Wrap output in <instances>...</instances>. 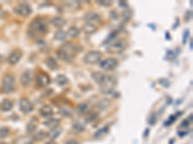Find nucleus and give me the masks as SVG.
<instances>
[{
  "label": "nucleus",
  "instance_id": "nucleus-1",
  "mask_svg": "<svg viewBox=\"0 0 193 144\" xmlns=\"http://www.w3.org/2000/svg\"><path fill=\"white\" fill-rule=\"evenodd\" d=\"M48 30V21L44 17H37L30 22L27 35L31 40H40Z\"/></svg>",
  "mask_w": 193,
  "mask_h": 144
},
{
  "label": "nucleus",
  "instance_id": "nucleus-2",
  "mask_svg": "<svg viewBox=\"0 0 193 144\" xmlns=\"http://www.w3.org/2000/svg\"><path fill=\"white\" fill-rule=\"evenodd\" d=\"M16 88V84L14 75L10 73L6 74L2 81V86H1L2 91L6 94H10L15 91Z\"/></svg>",
  "mask_w": 193,
  "mask_h": 144
},
{
  "label": "nucleus",
  "instance_id": "nucleus-3",
  "mask_svg": "<svg viewBox=\"0 0 193 144\" xmlns=\"http://www.w3.org/2000/svg\"><path fill=\"white\" fill-rule=\"evenodd\" d=\"M117 84V79L113 76H106V79L100 85V91L103 94H109L113 92V89Z\"/></svg>",
  "mask_w": 193,
  "mask_h": 144
},
{
  "label": "nucleus",
  "instance_id": "nucleus-4",
  "mask_svg": "<svg viewBox=\"0 0 193 144\" xmlns=\"http://www.w3.org/2000/svg\"><path fill=\"white\" fill-rule=\"evenodd\" d=\"M126 42L121 40V41L112 42L106 48V50L110 54H120L126 49Z\"/></svg>",
  "mask_w": 193,
  "mask_h": 144
},
{
  "label": "nucleus",
  "instance_id": "nucleus-5",
  "mask_svg": "<svg viewBox=\"0 0 193 144\" xmlns=\"http://www.w3.org/2000/svg\"><path fill=\"white\" fill-rule=\"evenodd\" d=\"M100 59H102V53L98 50H92L84 56V63L87 64H95L99 63Z\"/></svg>",
  "mask_w": 193,
  "mask_h": 144
},
{
  "label": "nucleus",
  "instance_id": "nucleus-6",
  "mask_svg": "<svg viewBox=\"0 0 193 144\" xmlns=\"http://www.w3.org/2000/svg\"><path fill=\"white\" fill-rule=\"evenodd\" d=\"M15 13L21 16H28L32 13V8L28 3H20L14 9Z\"/></svg>",
  "mask_w": 193,
  "mask_h": 144
},
{
  "label": "nucleus",
  "instance_id": "nucleus-7",
  "mask_svg": "<svg viewBox=\"0 0 193 144\" xmlns=\"http://www.w3.org/2000/svg\"><path fill=\"white\" fill-rule=\"evenodd\" d=\"M100 68H103L105 71H112L115 70L118 66V61L114 58H107L104 61L99 63Z\"/></svg>",
  "mask_w": 193,
  "mask_h": 144
},
{
  "label": "nucleus",
  "instance_id": "nucleus-8",
  "mask_svg": "<svg viewBox=\"0 0 193 144\" xmlns=\"http://www.w3.org/2000/svg\"><path fill=\"white\" fill-rule=\"evenodd\" d=\"M20 110L24 114H29L34 111V105L29 99L21 98L20 101Z\"/></svg>",
  "mask_w": 193,
  "mask_h": 144
},
{
  "label": "nucleus",
  "instance_id": "nucleus-9",
  "mask_svg": "<svg viewBox=\"0 0 193 144\" xmlns=\"http://www.w3.org/2000/svg\"><path fill=\"white\" fill-rule=\"evenodd\" d=\"M56 55L61 61H64L66 63H71L73 60H75V56H73V54L67 51L66 49H64V48H60V49H58L56 51Z\"/></svg>",
  "mask_w": 193,
  "mask_h": 144
},
{
  "label": "nucleus",
  "instance_id": "nucleus-10",
  "mask_svg": "<svg viewBox=\"0 0 193 144\" xmlns=\"http://www.w3.org/2000/svg\"><path fill=\"white\" fill-rule=\"evenodd\" d=\"M49 83H50V78L47 73L40 72L36 76V84L40 88H44V86L48 85Z\"/></svg>",
  "mask_w": 193,
  "mask_h": 144
},
{
  "label": "nucleus",
  "instance_id": "nucleus-11",
  "mask_svg": "<svg viewBox=\"0 0 193 144\" xmlns=\"http://www.w3.org/2000/svg\"><path fill=\"white\" fill-rule=\"evenodd\" d=\"M33 78H34V72L30 69H27L21 75V83L22 84V85L27 86L31 84Z\"/></svg>",
  "mask_w": 193,
  "mask_h": 144
},
{
  "label": "nucleus",
  "instance_id": "nucleus-12",
  "mask_svg": "<svg viewBox=\"0 0 193 144\" xmlns=\"http://www.w3.org/2000/svg\"><path fill=\"white\" fill-rule=\"evenodd\" d=\"M22 57V52L21 50L18 49H15L14 51H12L10 53V55L8 56V62L10 64H16L18 63V61H20Z\"/></svg>",
  "mask_w": 193,
  "mask_h": 144
},
{
  "label": "nucleus",
  "instance_id": "nucleus-13",
  "mask_svg": "<svg viewBox=\"0 0 193 144\" xmlns=\"http://www.w3.org/2000/svg\"><path fill=\"white\" fill-rule=\"evenodd\" d=\"M84 19L87 21V23L95 24V23H98L100 21V15L95 12H90L84 15Z\"/></svg>",
  "mask_w": 193,
  "mask_h": 144
},
{
  "label": "nucleus",
  "instance_id": "nucleus-14",
  "mask_svg": "<svg viewBox=\"0 0 193 144\" xmlns=\"http://www.w3.org/2000/svg\"><path fill=\"white\" fill-rule=\"evenodd\" d=\"M53 109L50 107L49 105H44L43 107L39 110V113L41 116L43 117H50L53 115Z\"/></svg>",
  "mask_w": 193,
  "mask_h": 144
},
{
  "label": "nucleus",
  "instance_id": "nucleus-15",
  "mask_svg": "<svg viewBox=\"0 0 193 144\" xmlns=\"http://www.w3.org/2000/svg\"><path fill=\"white\" fill-rule=\"evenodd\" d=\"M62 133V129L60 127H56L50 129V131L47 133V137H48L50 140H54L55 138H57Z\"/></svg>",
  "mask_w": 193,
  "mask_h": 144
},
{
  "label": "nucleus",
  "instance_id": "nucleus-16",
  "mask_svg": "<svg viewBox=\"0 0 193 144\" xmlns=\"http://www.w3.org/2000/svg\"><path fill=\"white\" fill-rule=\"evenodd\" d=\"M106 76H107V75H105V74L103 73V72L97 71V72H94L93 74H92V78H93V80H94L96 83H98V84H99V85H102V84L104 82V80L106 79Z\"/></svg>",
  "mask_w": 193,
  "mask_h": 144
},
{
  "label": "nucleus",
  "instance_id": "nucleus-17",
  "mask_svg": "<svg viewBox=\"0 0 193 144\" xmlns=\"http://www.w3.org/2000/svg\"><path fill=\"white\" fill-rule=\"evenodd\" d=\"M66 23H67L66 19L63 18L62 16H55V17L52 18V20H51V24L54 27H57V28H62Z\"/></svg>",
  "mask_w": 193,
  "mask_h": 144
},
{
  "label": "nucleus",
  "instance_id": "nucleus-18",
  "mask_svg": "<svg viewBox=\"0 0 193 144\" xmlns=\"http://www.w3.org/2000/svg\"><path fill=\"white\" fill-rule=\"evenodd\" d=\"M82 30H83V32L87 35H92L94 34L95 32H97L98 28L95 24H92V23H85L83 25V28H82Z\"/></svg>",
  "mask_w": 193,
  "mask_h": 144
},
{
  "label": "nucleus",
  "instance_id": "nucleus-19",
  "mask_svg": "<svg viewBox=\"0 0 193 144\" xmlns=\"http://www.w3.org/2000/svg\"><path fill=\"white\" fill-rule=\"evenodd\" d=\"M13 102L11 100H9V99H4L1 104H0V109H1L2 111H11L12 108H13Z\"/></svg>",
  "mask_w": 193,
  "mask_h": 144
},
{
  "label": "nucleus",
  "instance_id": "nucleus-20",
  "mask_svg": "<svg viewBox=\"0 0 193 144\" xmlns=\"http://www.w3.org/2000/svg\"><path fill=\"white\" fill-rule=\"evenodd\" d=\"M59 123H60V120L57 119V118H50L47 121L44 122V125L45 127L48 128H50V129H53V128H56L59 126Z\"/></svg>",
  "mask_w": 193,
  "mask_h": 144
},
{
  "label": "nucleus",
  "instance_id": "nucleus-21",
  "mask_svg": "<svg viewBox=\"0 0 193 144\" xmlns=\"http://www.w3.org/2000/svg\"><path fill=\"white\" fill-rule=\"evenodd\" d=\"M47 65H48V67L49 69H51V70H55L58 67V63H57V62L55 61V59H53L52 57H48V59H47Z\"/></svg>",
  "mask_w": 193,
  "mask_h": 144
},
{
  "label": "nucleus",
  "instance_id": "nucleus-22",
  "mask_svg": "<svg viewBox=\"0 0 193 144\" xmlns=\"http://www.w3.org/2000/svg\"><path fill=\"white\" fill-rule=\"evenodd\" d=\"M55 82H56V83L58 84V85H60V86H64L65 85L68 84L69 80H68V78H67V77H66L65 75L60 74V75H58V76L56 77V79H55Z\"/></svg>",
  "mask_w": 193,
  "mask_h": 144
},
{
  "label": "nucleus",
  "instance_id": "nucleus-23",
  "mask_svg": "<svg viewBox=\"0 0 193 144\" xmlns=\"http://www.w3.org/2000/svg\"><path fill=\"white\" fill-rule=\"evenodd\" d=\"M90 105L88 103H81L77 106V111L82 113V114H84V113H87L90 111Z\"/></svg>",
  "mask_w": 193,
  "mask_h": 144
},
{
  "label": "nucleus",
  "instance_id": "nucleus-24",
  "mask_svg": "<svg viewBox=\"0 0 193 144\" xmlns=\"http://www.w3.org/2000/svg\"><path fill=\"white\" fill-rule=\"evenodd\" d=\"M79 34H80V30L76 26H71L68 30V33H67V35H69L71 37H73V38L77 37L79 36Z\"/></svg>",
  "mask_w": 193,
  "mask_h": 144
},
{
  "label": "nucleus",
  "instance_id": "nucleus-25",
  "mask_svg": "<svg viewBox=\"0 0 193 144\" xmlns=\"http://www.w3.org/2000/svg\"><path fill=\"white\" fill-rule=\"evenodd\" d=\"M45 137H47V133H45L44 131H38L36 132L34 137H33V140L34 141H42L43 139H44Z\"/></svg>",
  "mask_w": 193,
  "mask_h": 144
},
{
  "label": "nucleus",
  "instance_id": "nucleus-26",
  "mask_svg": "<svg viewBox=\"0 0 193 144\" xmlns=\"http://www.w3.org/2000/svg\"><path fill=\"white\" fill-rule=\"evenodd\" d=\"M72 129L76 133H82V132L85 131V125L83 123L76 121V122H75L72 124Z\"/></svg>",
  "mask_w": 193,
  "mask_h": 144
},
{
  "label": "nucleus",
  "instance_id": "nucleus-27",
  "mask_svg": "<svg viewBox=\"0 0 193 144\" xmlns=\"http://www.w3.org/2000/svg\"><path fill=\"white\" fill-rule=\"evenodd\" d=\"M54 37L57 41H65L67 37V33L63 30H57L54 34Z\"/></svg>",
  "mask_w": 193,
  "mask_h": 144
},
{
  "label": "nucleus",
  "instance_id": "nucleus-28",
  "mask_svg": "<svg viewBox=\"0 0 193 144\" xmlns=\"http://www.w3.org/2000/svg\"><path fill=\"white\" fill-rule=\"evenodd\" d=\"M80 6V3L78 1H67L65 2V7H67L69 10H77Z\"/></svg>",
  "mask_w": 193,
  "mask_h": 144
},
{
  "label": "nucleus",
  "instance_id": "nucleus-29",
  "mask_svg": "<svg viewBox=\"0 0 193 144\" xmlns=\"http://www.w3.org/2000/svg\"><path fill=\"white\" fill-rule=\"evenodd\" d=\"M98 106L100 110H106L110 106V101L108 99H102L98 103Z\"/></svg>",
  "mask_w": 193,
  "mask_h": 144
},
{
  "label": "nucleus",
  "instance_id": "nucleus-30",
  "mask_svg": "<svg viewBox=\"0 0 193 144\" xmlns=\"http://www.w3.org/2000/svg\"><path fill=\"white\" fill-rule=\"evenodd\" d=\"M34 121H35V119L31 120L28 124H27L26 130H27V133H34V132L36 131V129H37V124H36V122H34Z\"/></svg>",
  "mask_w": 193,
  "mask_h": 144
},
{
  "label": "nucleus",
  "instance_id": "nucleus-31",
  "mask_svg": "<svg viewBox=\"0 0 193 144\" xmlns=\"http://www.w3.org/2000/svg\"><path fill=\"white\" fill-rule=\"evenodd\" d=\"M107 132H108V127H107V126H106V127H103V128H102V129H99V130L94 134V137H95L96 139L103 137Z\"/></svg>",
  "mask_w": 193,
  "mask_h": 144
},
{
  "label": "nucleus",
  "instance_id": "nucleus-32",
  "mask_svg": "<svg viewBox=\"0 0 193 144\" xmlns=\"http://www.w3.org/2000/svg\"><path fill=\"white\" fill-rule=\"evenodd\" d=\"M179 114H181V112H178L177 114H172V115H170L168 120L164 122V126H169V125H171L173 122H175L176 119L178 118V115Z\"/></svg>",
  "mask_w": 193,
  "mask_h": 144
},
{
  "label": "nucleus",
  "instance_id": "nucleus-33",
  "mask_svg": "<svg viewBox=\"0 0 193 144\" xmlns=\"http://www.w3.org/2000/svg\"><path fill=\"white\" fill-rule=\"evenodd\" d=\"M9 134H10V130L6 127H2L0 128V139H3V138H6Z\"/></svg>",
  "mask_w": 193,
  "mask_h": 144
},
{
  "label": "nucleus",
  "instance_id": "nucleus-34",
  "mask_svg": "<svg viewBox=\"0 0 193 144\" xmlns=\"http://www.w3.org/2000/svg\"><path fill=\"white\" fill-rule=\"evenodd\" d=\"M97 3L100 6H104V7H109L113 4V1L111 0H98Z\"/></svg>",
  "mask_w": 193,
  "mask_h": 144
},
{
  "label": "nucleus",
  "instance_id": "nucleus-35",
  "mask_svg": "<svg viewBox=\"0 0 193 144\" xmlns=\"http://www.w3.org/2000/svg\"><path fill=\"white\" fill-rule=\"evenodd\" d=\"M157 113L155 112H153L151 115H150V117H149V119H148V123L150 124V125H154V123L157 122Z\"/></svg>",
  "mask_w": 193,
  "mask_h": 144
},
{
  "label": "nucleus",
  "instance_id": "nucleus-36",
  "mask_svg": "<svg viewBox=\"0 0 193 144\" xmlns=\"http://www.w3.org/2000/svg\"><path fill=\"white\" fill-rule=\"evenodd\" d=\"M97 117H98L97 113H91L90 115H88V117L86 118V121L87 122H92V121H94Z\"/></svg>",
  "mask_w": 193,
  "mask_h": 144
},
{
  "label": "nucleus",
  "instance_id": "nucleus-37",
  "mask_svg": "<svg viewBox=\"0 0 193 144\" xmlns=\"http://www.w3.org/2000/svg\"><path fill=\"white\" fill-rule=\"evenodd\" d=\"M159 84H161L162 86H164V88H168V86L170 85V82L166 79H161L159 80Z\"/></svg>",
  "mask_w": 193,
  "mask_h": 144
},
{
  "label": "nucleus",
  "instance_id": "nucleus-38",
  "mask_svg": "<svg viewBox=\"0 0 193 144\" xmlns=\"http://www.w3.org/2000/svg\"><path fill=\"white\" fill-rule=\"evenodd\" d=\"M190 121L188 119H185V120H182V123H181V127L182 128H187L189 125H190Z\"/></svg>",
  "mask_w": 193,
  "mask_h": 144
},
{
  "label": "nucleus",
  "instance_id": "nucleus-39",
  "mask_svg": "<svg viewBox=\"0 0 193 144\" xmlns=\"http://www.w3.org/2000/svg\"><path fill=\"white\" fill-rule=\"evenodd\" d=\"M188 37H189V31L188 30H186L185 31V34H183V41H182V43L183 44L186 42V40H187Z\"/></svg>",
  "mask_w": 193,
  "mask_h": 144
},
{
  "label": "nucleus",
  "instance_id": "nucleus-40",
  "mask_svg": "<svg viewBox=\"0 0 193 144\" xmlns=\"http://www.w3.org/2000/svg\"><path fill=\"white\" fill-rule=\"evenodd\" d=\"M64 144H79V142L76 140V139H69V140H67L65 143H64Z\"/></svg>",
  "mask_w": 193,
  "mask_h": 144
},
{
  "label": "nucleus",
  "instance_id": "nucleus-41",
  "mask_svg": "<svg viewBox=\"0 0 193 144\" xmlns=\"http://www.w3.org/2000/svg\"><path fill=\"white\" fill-rule=\"evenodd\" d=\"M191 16H192V12L191 11H187L186 12V21H188L191 19Z\"/></svg>",
  "mask_w": 193,
  "mask_h": 144
},
{
  "label": "nucleus",
  "instance_id": "nucleus-42",
  "mask_svg": "<svg viewBox=\"0 0 193 144\" xmlns=\"http://www.w3.org/2000/svg\"><path fill=\"white\" fill-rule=\"evenodd\" d=\"M187 133H188V132H187V131H180V132H178V136H179V137H182L186 136Z\"/></svg>",
  "mask_w": 193,
  "mask_h": 144
},
{
  "label": "nucleus",
  "instance_id": "nucleus-43",
  "mask_svg": "<svg viewBox=\"0 0 193 144\" xmlns=\"http://www.w3.org/2000/svg\"><path fill=\"white\" fill-rule=\"evenodd\" d=\"M44 144H56V143L54 142V140H49L48 142H45Z\"/></svg>",
  "mask_w": 193,
  "mask_h": 144
},
{
  "label": "nucleus",
  "instance_id": "nucleus-44",
  "mask_svg": "<svg viewBox=\"0 0 193 144\" xmlns=\"http://www.w3.org/2000/svg\"><path fill=\"white\" fill-rule=\"evenodd\" d=\"M148 133H149V130L147 129V130H146V133H145V137H147V134H148Z\"/></svg>",
  "mask_w": 193,
  "mask_h": 144
},
{
  "label": "nucleus",
  "instance_id": "nucleus-45",
  "mask_svg": "<svg viewBox=\"0 0 193 144\" xmlns=\"http://www.w3.org/2000/svg\"><path fill=\"white\" fill-rule=\"evenodd\" d=\"M190 49H192V40H190Z\"/></svg>",
  "mask_w": 193,
  "mask_h": 144
},
{
  "label": "nucleus",
  "instance_id": "nucleus-46",
  "mask_svg": "<svg viewBox=\"0 0 193 144\" xmlns=\"http://www.w3.org/2000/svg\"><path fill=\"white\" fill-rule=\"evenodd\" d=\"M0 144H8V143H6V142H4V141H2V142H0Z\"/></svg>",
  "mask_w": 193,
  "mask_h": 144
}]
</instances>
